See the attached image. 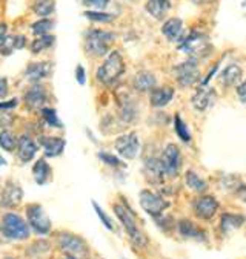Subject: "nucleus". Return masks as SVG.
<instances>
[{
    "label": "nucleus",
    "instance_id": "obj_1",
    "mask_svg": "<svg viewBox=\"0 0 246 259\" xmlns=\"http://www.w3.org/2000/svg\"><path fill=\"white\" fill-rule=\"evenodd\" d=\"M114 213H116L117 220L122 223V226L126 230L131 241L138 247H145L148 244V238L138 229V226L135 223V215H134V212L129 209V207L123 205V204H114Z\"/></svg>",
    "mask_w": 246,
    "mask_h": 259
},
{
    "label": "nucleus",
    "instance_id": "obj_2",
    "mask_svg": "<svg viewBox=\"0 0 246 259\" xmlns=\"http://www.w3.org/2000/svg\"><path fill=\"white\" fill-rule=\"evenodd\" d=\"M125 72V62L123 57L120 56V53L117 51H113V53L108 56V59L103 62V65L97 69V78L103 84H114L122 74Z\"/></svg>",
    "mask_w": 246,
    "mask_h": 259
},
{
    "label": "nucleus",
    "instance_id": "obj_3",
    "mask_svg": "<svg viewBox=\"0 0 246 259\" xmlns=\"http://www.w3.org/2000/svg\"><path fill=\"white\" fill-rule=\"evenodd\" d=\"M59 247L66 256V259H88L89 247L86 242L73 233H60L59 235Z\"/></svg>",
    "mask_w": 246,
    "mask_h": 259
},
{
    "label": "nucleus",
    "instance_id": "obj_4",
    "mask_svg": "<svg viewBox=\"0 0 246 259\" xmlns=\"http://www.w3.org/2000/svg\"><path fill=\"white\" fill-rule=\"evenodd\" d=\"M113 41H114L113 32L102 31V29H91L86 34L85 46L89 54H92L95 57H102L110 51V46Z\"/></svg>",
    "mask_w": 246,
    "mask_h": 259
},
{
    "label": "nucleus",
    "instance_id": "obj_5",
    "mask_svg": "<svg viewBox=\"0 0 246 259\" xmlns=\"http://www.w3.org/2000/svg\"><path fill=\"white\" fill-rule=\"evenodd\" d=\"M2 233L10 239H26L29 236V227L25 220L16 213H7L0 226Z\"/></svg>",
    "mask_w": 246,
    "mask_h": 259
},
{
    "label": "nucleus",
    "instance_id": "obj_6",
    "mask_svg": "<svg viewBox=\"0 0 246 259\" xmlns=\"http://www.w3.org/2000/svg\"><path fill=\"white\" fill-rule=\"evenodd\" d=\"M180 51H183L185 54L194 56V57H203L209 53L211 45L208 38L203 34L199 32H191L188 37H183L180 40Z\"/></svg>",
    "mask_w": 246,
    "mask_h": 259
},
{
    "label": "nucleus",
    "instance_id": "obj_7",
    "mask_svg": "<svg viewBox=\"0 0 246 259\" xmlns=\"http://www.w3.org/2000/svg\"><path fill=\"white\" fill-rule=\"evenodd\" d=\"M138 199H140L142 209H143L148 215H151L153 218L162 217V213L166 210V207L169 205L168 201H166L165 198H162L159 193L151 192L150 189L142 190L140 195H138Z\"/></svg>",
    "mask_w": 246,
    "mask_h": 259
},
{
    "label": "nucleus",
    "instance_id": "obj_8",
    "mask_svg": "<svg viewBox=\"0 0 246 259\" xmlns=\"http://www.w3.org/2000/svg\"><path fill=\"white\" fill-rule=\"evenodd\" d=\"M182 161H183L182 152L175 144L171 143V144L165 146V149L162 150V155H160V163H162V167L168 178H175L180 174Z\"/></svg>",
    "mask_w": 246,
    "mask_h": 259
},
{
    "label": "nucleus",
    "instance_id": "obj_9",
    "mask_svg": "<svg viewBox=\"0 0 246 259\" xmlns=\"http://www.w3.org/2000/svg\"><path fill=\"white\" fill-rule=\"evenodd\" d=\"M174 75L179 81L180 86L183 88H189L192 84L197 83L200 77V71H199V65H197L195 59H189L180 65H177L174 68Z\"/></svg>",
    "mask_w": 246,
    "mask_h": 259
},
{
    "label": "nucleus",
    "instance_id": "obj_10",
    "mask_svg": "<svg viewBox=\"0 0 246 259\" xmlns=\"http://www.w3.org/2000/svg\"><path fill=\"white\" fill-rule=\"evenodd\" d=\"M116 150L125 160H134L140 150V140L135 132H128L116 140Z\"/></svg>",
    "mask_w": 246,
    "mask_h": 259
},
{
    "label": "nucleus",
    "instance_id": "obj_11",
    "mask_svg": "<svg viewBox=\"0 0 246 259\" xmlns=\"http://www.w3.org/2000/svg\"><path fill=\"white\" fill-rule=\"evenodd\" d=\"M26 217L29 221V226L40 235H46L51 232V221L46 217L42 205L39 204H31L26 209Z\"/></svg>",
    "mask_w": 246,
    "mask_h": 259
},
{
    "label": "nucleus",
    "instance_id": "obj_12",
    "mask_svg": "<svg viewBox=\"0 0 246 259\" xmlns=\"http://www.w3.org/2000/svg\"><path fill=\"white\" fill-rule=\"evenodd\" d=\"M192 210L199 218H202L205 221H209V220L214 218V215L219 210V201L211 195L197 196L194 199V202H192Z\"/></svg>",
    "mask_w": 246,
    "mask_h": 259
},
{
    "label": "nucleus",
    "instance_id": "obj_13",
    "mask_svg": "<svg viewBox=\"0 0 246 259\" xmlns=\"http://www.w3.org/2000/svg\"><path fill=\"white\" fill-rule=\"evenodd\" d=\"M213 100H214V91L206 84H202L192 95V106L199 112H205L213 105Z\"/></svg>",
    "mask_w": 246,
    "mask_h": 259
},
{
    "label": "nucleus",
    "instance_id": "obj_14",
    "mask_svg": "<svg viewBox=\"0 0 246 259\" xmlns=\"http://www.w3.org/2000/svg\"><path fill=\"white\" fill-rule=\"evenodd\" d=\"M177 229L179 233L186 238V239H195V241H206V233L197 226L195 223H192L191 220H180L177 223Z\"/></svg>",
    "mask_w": 246,
    "mask_h": 259
},
{
    "label": "nucleus",
    "instance_id": "obj_15",
    "mask_svg": "<svg viewBox=\"0 0 246 259\" xmlns=\"http://www.w3.org/2000/svg\"><path fill=\"white\" fill-rule=\"evenodd\" d=\"M22 196H23V192L22 189L14 184V183H8L2 192V198H0V204L7 209H13V207L19 205L20 201H22Z\"/></svg>",
    "mask_w": 246,
    "mask_h": 259
},
{
    "label": "nucleus",
    "instance_id": "obj_16",
    "mask_svg": "<svg viewBox=\"0 0 246 259\" xmlns=\"http://www.w3.org/2000/svg\"><path fill=\"white\" fill-rule=\"evenodd\" d=\"M39 146L36 144V141L28 137V135H23L17 140V155L22 163H28L34 158V155L37 152Z\"/></svg>",
    "mask_w": 246,
    "mask_h": 259
},
{
    "label": "nucleus",
    "instance_id": "obj_17",
    "mask_svg": "<svg viewBox=\"0 0 246 259\" xmlns=\"http://www.w3.org/2000/svg\"><path fill=\"white\" fill-rule=\"evenodd\" d=\"M65 140L63 138H57V137H43L40 140V146L43 147L45 157L54 158L59 157V155L63 153L65 150Z\"/></svg>",
    "mask_w": 246,
    "mask_h": 259
},
{
    "label": "nucleus",
    "instance_id": "obj_18",
    "mask_svg": "<svg viewBox=\"0 0 246 259\" xmlns=\"http://www.w3.org/2000/svg\"><path fill=\"white\" fill-rule=\"evenodd\" d=\"M145 175L146 178L153 181V184H160L162 180L166 177L165 175V170L162 167V163H160V158H148L145 161Z\"/></svg>",
    "mask_w": 246,
    "mask_h": 259
},
{
    "label": "nucleus",
    "instance_id": "obj_19",
    "mask_svg": "<svg viewBox=\"0 0 246 259\" xmlns=\"http://www.w3.org/2000/svg\"><path fill=\"white\" fill-rule=\"evenodd\" d=\"M46 91L40 84H34L26 94H25V103L31 109H39L45 105L46 101Z\"/></svg>",
    "mask_w": 246,
    "mask_h": 259
},
{
    "label": "nucleus",
    "instance_id": "obj_20",
    "mask_svg": "<svg viewBox=\"0 0 246 259\" xmlns=\"http://www.w3.org/2000/svg\"><path fill=\"white\" fill-rule=\"evenodd\" d=\"M162 32L169 41H180L183 34V22L177 17L168 19L162 26Z\"/></svg>",
    "mask_w": 246,
    "mask_h": 259
},
{
    "label": "nucleus",
    "instance_id": "obj_21",
    "mask_svg": "<svg viewBox=\"0 0 246 259\" xmlns=\"http://www.w3.org/2000/svg\"><path fill=\"white\" fill-rule=\"evenodd\" d=\"M132 84H134V89L138 91V92H151L154 88H157V78L154 74L151 72H138L134 80H132Z\"/></svg>",
    "mask_w": 246,
    "mask_h": 259
},
{
    "label": "nucleus",
    "instance_id": "obj_22",
    "mask_svg": "<svg viewBox=\"0 0 246 259\" xmlns=\"http://www.w3.org/2000/svg\"><path fill=\"white\" fill-rule=\"evenodd\" d=\"M174 97V89L171 88H154L150 92V103L154 108H163L172 100Z\"/></svg>",
    "mask_w": 246,
    "mask_h": 259
},
{
    "label": "nucleus",
    "instance_id": "obj_23",
    "mask_svg": "<svg viewBox=\"0 0 246 259\" xmlns=\"http://www.w3.org/2000/svg\"><path fill=\"white\" fill-rule=\"evenodd\" d=\"M25 45H26L25 35H7L4 41L0 43V54L11 56L14 51L25 48Z\"/></svg>",
    "mask_w": 246,
    "mask_h": 259
},
{
    "label": "nucleus",
    "instance_id": "obj_24",
    "mask_svg": "<svg viewBox=\"0 0 246 259\" xmlns=\"http://www.w3.org/2000/svg\"><path fill=\"white\" fill-rule=\"evenodd\" d=\"M49 74H51V63H46V62L31 63L26 69V77L32 83H37L42 78H46Z\"/></svg>",
    "mask_w": 246,
    "mask_h": 259
},
{
    "label": "nucleus",
    "instance_id": "obj_25",
    "mask_svg": "<svg viewBox=\"0 0 246 259\" xmlns=\"http://www.w3.org/2000/svg\"><path fill=\"white\" fill-rule=\"evenodd\" d=\"M241 77H243L241 68L237 65H229L222 71L220 81L223 83V86H237L240 83Z\"/></svg>",
    "mask_w": 246,
    "mask_h": 259
},
{
    "label": "nucleus",
    "instance_id": "obj_26",
    "mask_svg": "<svg viewBox=\"0 0 246 259\" xmlns=\"http://www.w3.org/2000/svg\"><path fill=\"white\" fill-rule=\"evenodd\" d=\"M244 224V217L238 213H225L220 221V229L225 235L231 233L235 229H240Z\"/></svg>",
    "mask_w": 246,
    "mask_h": 259
},
{
    "label": "nucleus",
    "instance_id": "obj_27",
    "mask_svg": "<svg viewBox=\"0 0 246 259\" xmlns=\"http://www.w3.org/2000/svg\"><path fill=\"white\" fill-rule=\"evenodd\" d=\"M146 11L150 13L154 19L162 20L166 16V13L169 11V2L168 0H148Z\"/></svg>",
    "mask_w": 246,
    "mask_h": 259
},
{
    "label": "nucleus",
    "instance_id": "obj_28",
    "mask_svg": "<svg viewBox=\"0 0 246 259\" xmlns=\"http://www.w3.org/2000/svg\"><path fill=\"white\" fill-rule=\"evenodd\" d=\"M185 183H186V186L191 190H194L197 193H203L208 189L206 181L200 175H197L194 170H186V174H185Z\"/></svg>",
    "mask_w": 246,
    "mask_h": 259
},
{
    "label": "nucleus",
    "instance_id": "obj_29",
    "mask_svg": "<svg viewBox=\"0 0 246 259\" xmlns=\"http://www.w3.org/2000/svg\"><path fill=\"white\" fill-rule=\"evenodd\" d=\"M32 175H34V180L37 184H46L48 178L51 177V167L48 166L45 158L37 160V163L32 167Z\"/></svg>",
    "mask_w": 246,
    "mask_h": 259
},
{
    "label": "nucleus",
    "instance_id": "obj_30",
    "mask_svg": "<svg viewBox=\"0 0 246 259\" xmlns=\"http://www.w3.org/2000/svg\"><path fill=\"white\" fill-rule=\"evenodd\" d=\"M56 10V2L54 0H36L34 5H32V11L37 16L46 17L49 14H53Z\"/></svg>",
    "mask_w": 246,
    "mask_h": 259
},
{
    "label": "nucleus",
    "instance_id": "obj_31",
    "mask_svg": "<svg viewBox=\"0 0 246 259\" xmlns=\"http://www.w3.org/2000/svg\"><path fill=\"white\" fill-rule=\"evenodd\" d=\"M54 35H51V34H46V35H40V37H37L34 41H32V45H31V53L32 54H40L42 51H45V49H48V48H51L53 46V43H54Z\"/></svg>",
    "mask_w": 246,
    "mask_h": 259
},
{
    "label": "nucleus",
    "instance_id": "obj_32",
    "mask_svg": "<svg viewBox=\"0 0 246 259\" xmlns=\"http://www.w3.org/2000/svg\"><path fill=\"white\" fill-rule=\"evenodd\" d=\"M174 129H175V134L179 135V138L182 141H185V143L191 141V131L186 126V123L182 120L180 115H175V118H174Z\"/></svg>",
    "mask_w": 246,
    "mask_h": 259
},
{
    "label": "nucleus",
    "instance_id": "obj_33",
    "mask_svg": "<svg viewBox=\"0 0 246 259\" xmlns=\"http://www.w3.org/2000/svg\"><path fill=\"white\" fill-rule=\"evenodd\" d=\"M53 26H54V22H53V20H49V19H42V20L32 23L31 29H32V32H34V35L40 37V35L49 34V31L53 29Z\"/></svg>",
    "mask_w": 246,
    "mask_h": 259
},
{
    "label": "nucleus",
    "instance_id": "obj_34",
    "mask_svg": "<svg viewBox=\"0 0 246 259\" xmlns=\"http://www.w3.org/2000/svg\"><path fill=\"white\" fill-rule=\"evenodd\" d=\"M42 117H43V120H45V123L48 126H51V127H62V123H60V120L57 117L56 109H53V108H43L42 109Z\"/></svg>",
    "mask_w": 246,
    "mask_h": 259
},
{
    "label": "nucleus",
    "instance_id": "obj_35",
    "mask_svg": "<svg viewBox=\"0 0 246 259\" xmlns=\"http://www.w3.org/2000/svg\"><path fill=\"white\" fill-rule=\"evenodd\" d=\"M0 146H2L8 152H13L14 149H17V141H16L14 135L10 131L0 132Z\"/></svg>",
    "mask_w": 246,
    "mask_h": 259
},
{
    "label": "nucleus",
    "instance_id": "obj_36",
    "mask_svg": "<svg viewBox=\"0 0 246 259\" xmlns=\"http://www.w3.org/2000/svg\"><path fill=\"white\" fill-rule=\"evenodd\" d=\"M85 17L92 20V22H102V23H110L116 19V16L103 13V11H86Z\"/></svg>",
    "mask_w": 246,
    "mask_h": 259
},
{
    "label": "nucleus",
    "instance_id": "obj_37",
    "mask_svg": "<svg viewBox=\"0 0 246 259\" xmlns=\"http://www.w3.org/2000/svg\"><path fill=\"white\" fill-rule=\"evenodd\" d=\"M92 205H94V210H95V213L98 215V218H100V221L103 223V226L108 229V230H114V224H113V221H111V218L100 209V205H98L97 202H94L92 201Z\"/></svg>",
    "mask_w": 246,
    "mask_h": 259
},
{
    "label": "nucleus",
    "instance_id": "obj_38",
    "mask_svg": "<svg viewBox=\"0 0 246 259\" xmlns=\"http://www.w3.org/2000/svg\"><path fill=\"white\" fill-rule=\"evenodd\" d=\"M98 158H100L103 163H107V164L113 166V167H122V166H123V163H122L117 157H114V155H111V153L100 152V153H98Z\"/></svg>",
    "mask_w": 246,
    "mask_h": 259
},
{
    "label": "nucleus",
    "instance_id": "obj_39",
    "mask_svg": "<svg viewBox=\"0 0 246 259\" xmlns=\"http://www.w3.org/2000/svg\"><path fill=\"white\" fill-rule=\"evenodd\" d=\"M83 4L86 7L95 8L97 11H102V10H105L110 5V0H83Z\"/></svg>",
    "mask_w": 246,
    "mask_h": 259
},
{
    "label": "nucleus",
    "instance_id": "obj_40",
    "mask_svg": "<svg viewBox=\"0 0 246 259\" xmlns=\"http://www.w3.org/2000/svg\"><path fill=\"white\" fill-rule=\"evenodd\" d=\"M13 114L11 111H0V129H5L13 124Z\"/></svg>",
    "mask_w": 246,
    "mask_h": 259
},
{
    "label": "nucleus",
    "instance_id": "obj_41",
    "mask_svg": "<svg viewBox=\"0 0 246 259\" xmlns=\"http://www.w3.org/2000/svg\"><path fill=\"white\" fill-rule=\"evenodd\" d=\"M237 95L241 103H246V80L237 86Z\"/></svg>",
    "mask_w": 246,
    "mask_h": 259
},
{
    "label": "nucleus",
    "instance_id": "obj_42",
    "mask_svg": "<svg viewBox=\"0 0 246 259\" xmlns=\"http://www.w3.org/2000/svg\"><path fill=\"white\" fill-rule=\"evenodd\" d=\"M76 78H77L79 84H85V81H86V74H85V69H83L82 65H79L77 69H76Z\"/></svg>",
    "mask_w": 246,
    "mask_h": 259
},
{
    "label": "nucleus",
    "instance_id": "obj_43",
    "mask_svg": "<svg viewBox=\"0 0 246 259\" xmlns=\"http://www.w3.org/2000/svg\"><path fill=\"white\" fill-rule=\"evenodd\" d=\"M17 106V100H10L5 103H0V111H13Z\"/></svg>",
    "mask_w": 246,
    "mask_h": 259
},
{
    "label": "nucleus",
    "instance_id": "obj_44",
    "mask_svg": "<svg viewBox=\"0 0 246 259\" xmlns=\"http://www.w3.org/2000/svg\"><path fill=\"white\" fill-rule=\"evenodd\" d=\"M8 94V81L7 78H0V98L7 97Z\"/></svg>",
    "mask_w": 246,
    "mask_h": 259
},
{
    "label": "nucleus",
    "instance_id": "obj_45",
    "mask_svg": "<svg viewBox=\"0 0 246 259\" xmlns=\"http://www.w3.org/2000/svg\"><path fill=\"white\" fill-rule=\"evenodd\" d=\"M237 193H238V196L241 198V201L246 204V186H240V189L237 190Z\"/></svg>",
    "mask_w": 246,
    "mask_h": 259
},
{
    "label": "nucleus",
    "instance_id": "obj_46",
    "mask_svg": "<svg viewBox=\"0 0 246 259\" xmlns=\"http://www.w3.org/2000/svg\"><path fill=\"white\" fill-rule=\"evenodd\" d=\"M5 37H7V25L2 23V25H0V43L4 41Z\"/></svg>",
    "mask_w": 246,
    "mask_h": 259
},
{
    "label": "nucleus",
    "instance_id": "obj_47",
    "mask_svg": "<svg viewBox=\"0 0 246 259\" xmlns=\"http://www.w3.org/2000/svg\"><path fill=\"white\" fill-rule=\"evenodd\" d=\"M195 4H209V2H213V0H194Z\"/></svg>",
    "mask_w": 246,
    "mask_h": 259
},
{
    "label": "nucleus",
    "instance_id": "obj_48",
    "mask_svg": "<svg viewBox=\"0 0 246 259\" xmlns=\"http://www.w3.org/2000/svg\"><path fill=\"white\" fill-rule=\"evenodd\" d=\"M0 166H5V160H4L2 155H0Z\"/></svg>",
    "mask_w": 246,
    "mask_h": 259
},
{
    "label": "nucleus",
    "instance_id": "obj_49",
    "mask_svg": "<svg viewBox=\"0 0 246 259\" xmlns=\"http://www.w3.org/2000/svg\"><path fill=\"white\" fill-rule=\"evenodd\" d=\"M8 259H16V257H8Z\"/></svg>",
    "mask_w": 246,
    "mask_h": 259
}]
</instances>
